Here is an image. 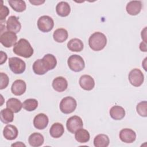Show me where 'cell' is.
Wrapping results in <instances>:
<instances>
[{"label": "cell", "mask_w": 147, "mask_h": 147, "mask_svg": "<svg viewBox=\"0 0 147 147\" xmlns=\"http://www.w3.org/2000/svg\"><path fill=\"white\" fill-rule=\"evenodd\" d=\"M13 51L16 55L24 58L30 57L34 52L30 44L25 38L20 39L14 46Z\"/></svg>", "instance_id": "6da1fadb"}, {"label": "cell", "mask_w": 147, "mask_h": 147, "mask_svg": "<svg viewBox=\"0 0 147 147\" xmlns=\"http://www.w3.org/2000/svg\"><path fill=\"white\" fill-rule=\"evenodd\" d=\"M107 44V38L106 36L99 32L92 33L88 39V45L90 48L94 51L102 50Z\"/></svg>", "instance_id": "7a4b0ae2"}, {"label": "cell", "mask_w": 147, "mask_h": 147, "mask_svg": "<svg viewBox=\"0 0 147 147\" xmlns=\"http://www.w3.org/2000/svg\"><path fill=\"white\" fill-rule=\"evenodd\" d=\"M76 106V100L71 96H66L63 98L59 105L60 111L65 114L74 112L75 110Z\"/></svg>", "instance_id": "3957f363"}, {"label": "cell", "mask_w": 147, "mask_h": 147, "mask_svg": "<svg viewBox=\"0 0 147 147\" xmlns=\"http://www.w3.org/2000/svg\"><path fill=\"white\" fill-rule=\"evenodd\" d=\"M68 67L74 72H80L85 67V63L83 59L78 55L70 56L67 60Z\"/></svg>", "instance_id": "277c9868"}, {"label": "cell", "mask_w": 147, "mask_h": 147, "mask_svg": "<svg viewBox=\"0 0 147 147\" xmlns=\"http://www.w3.org/2000/svg\"><path fill=\"white\" fill-rule=\"evenodd\" d=\"M9 67L14 74H21L25 71L26 64L21 59L12 57L9 59Z\"/></svg>", "instance_id": "5b68a950"}, {"label": "cell", "mask_w": 147, "mask_h": 147, "mask_svg": "<svg viewBox=\"0 0 147 147\" xmlns=\"http://www.w3.org/2000/svg\"><path fill=\"white\" fill-rule=\"evenodd\" d=\"M54 26L53 19L48 16H42L37 21V27L38 29L44 33H47L52 30Z\"/></svg>", "instance_id": "8992f818"}, {"label": "cell", "mask_w": 147, "mask_h": 147, "mask_svg": "<svg viewBox=\"0 0 147 147\" xmlns=\"http://www.w3.org/2000/svg\"><path fill=\"white\" fill-rule=\"evenodd\" d=\"M128 79L130 83L134 87L141 86L144 81V74L138 68H134L130 71L128 75Z\"/></svg>", "instance_id": "52a82bcc"}, {"label": "cell", "mask_w": 147, "mask_h": 147, "mask_svg": "<svg viewBox=\"0 0 147 147\" xmlns=\"http://www.w3.org/2000/svg\"><path fill=\"white\" fill-rule=\"evenodd\" d=\"M17 36L16 33L6 31L1 33L0 36L1 43L6 48H11L17 43Z\"/></svg>", "instance_id": "ba28073f"}, {"label": "cell", "mask_w": 147, "mask_h": 147, "mask_svg": "<svg viewBox=\"0 0 147 147\" xmlns=\"http://www.w3.org/2000/svg\"><path fill=\"white\" fill-rule=\"evenodd\" d=\"M83 122L82 118L78 115H74L69 117L66 122L67 130L71 133H75L78 130L82 128Z\"/></svg>", "instance_id": "9c48e42d"}, {"label": "cell", "mask_w": 147, "mask_h": 147, "mask_svg": "<svg viewBox=\"0 0 147 147\" xmlns=\"http://www.w3.org/2000/svg\"><path fill=\"white\" fill-rule=\"evenodd\" d=\"M119 136L122 142L127 144L133 143L136 139V132L133 130L129 128L122 129L119 132Z\"/></svg>", "instance_id": "30bf717a"}, {"label": "cell", "mask_w": 147, "mask_h": 147, "mask_svg": "<svg viewBox=\"0 0 147 147\" xmlns=\"http://www.w3.org/2000/svg\"><path fill=\"white\" fill-rule=\"evenodd\" d=\"M21 28V25L18 18L15 16H11L6 21V29L7 31L18 33Z\"/></svg>", "instance_id": "8fae6325"}, {"label": "cell", "mask_w": 147, "mask_h": 147, "mask_svg": "<svg viewBox=\"0 0 147 147\" xmlns=\"http://www.w3.org/2000/svg\"><path fill=\"white\" fill-rule=\"evenodd\" d=\"M26 89V84L24 80L21 79L16 80L11 87V92L17 96H20L25 93Z\"/></svg>", "instance_id": "7c38bea8"}, {"label": "cell", "mask_w": 147, "mask_h": 147, "mask_svg": "<svg viewBox=\"0 0 147 147\" xmlns=\"http://www.w3.org/2000/svg\"><path fill=\"white\" fill-rule=\"evenodd\" d=\"M48 117L44 113H40L37 114L33 119L34 126L39 130L44 129L48 126Z\"/></svg>", "instance_id": "4fadbf2b"}, {"label": "cell", "mask_w": 147, "mask_h": 147, "mask_svg": "<svg viewBox=\"0 0 147 147\" xmlns=\"http://www.w3.org/2000/svg\"><path fill=\"white\" fill-rule=\"evenodd\" d=\"M79 85L84 90L91 91L95 86L94 79L88 75H83L79 79Z\"/></svg>", "instance_id": "5bb4252c"}, {"label": "cell", "mask_w": 147, "mask_h": 147, "mask_svg": "<svg viewBox=\"0 0 147 147\" xmlns=\"http://www.w3.org/2000/svg\"><path fill=\"white\" fill-rule=\"evenodd\" d=\"M142 6V2L140 1H131L127 3L126 10L129 14L136 16L141 11Z\"/></svg>", "instance_id": "9a60e30c"}, {"label": "cell", "mask_w": 147, "mask_h": 147, "mask_svg": "<svg viewBox=\"0 0 147 147\" xmlns=\"http://www.w3.org/2000/svg\"><path fill=\"white\" fill-rule=\"evenodd\" d=\"M52 87L57 92H63L68 87L67 80L63 76L56 77L52 82Z\"/></svg>", "instance_id": "2e32d148"}, {"label": "cell", "mask_w": 147, "mask_h": 147, "mask_svg": "<svg viewBox=\"0 0 147 147\" xmlns=\"http://www.w3.org/2000/svg\"><path fill=\"white\" fill-rule=\"evenodd\" d=\"M18 134L17 128L13 125H7L3 130V136L7 140H15Z\"/></svg>", "instance_id": "e0dca14e"}, {"label": "cell", "mask_w": 147, "mask_h": 147, "mask_svg": "<svg viewBox=\"0 0 147 147\" xmlns=\"http://www.w3.org/2000/svg\"><path fill=\"white\" fill-rule=\"evenodd\" d=\"M56 11L57 15L60 17H67L71 12V7L68 2L61 1L56 5Z\"/></svg>", "instance_id": "ac0fdd59"}, {"label": "cell", "mask_w": 147, "mask_h": 147, "mask_svg": "<svg viewBox=\"0 0 147 147\" xmlns=\"http://www.w3.org/2000/svg\"><path fill=\"white\" fill-rule=\"evenodd\" d=\"M110 117L114 120H121L125 116V109L120 106H113L109 111Z\"/></svg>", "instance_id": "d6986e66"}, {"label": "cell", "mask_w": 147, "mask_h": 147, "mask_svg": "<svg viewBox=\"0 0 147 147\" xmlns=\"http://www.w3.org/2000/svg\"><path fill=\"white\" fill-rule=\"evenodd\" d=\"M28 142L31 146L38 147L44 144V138L41 134L35 132L29 136Z\"/></svg>", "instance_id": "ffe728a7"}, {"label": "cell", "mask_w": 147, "mask_h": 147, "mask_svg": "<svg viewBox=\"0 0 147 147\" xmlns=\"http://www.w3.org/2000/svg\"><path fill=\"white\" fill-rule=\"evenodd\" d=\"M7 108L11 110L13 113H17L21 110L22 107V103L21 102L15 98H9L6 103Z\"/></svg>", "instance_id": "44dd1931"}, {"label": "cell", "mask_w": 147, "mask_h": 147, "mask_svg": "<svg viewBox=\"0 0 147 147\" xmlns=\"http://www.w3.org/2000/svg\"><path fill=\"white\" fill-rule=\"evenodd\" d=\"M64 133L63 125L59 122L54 123L49 129V133L51 137L55 138H60Z\"/></svg>", "instance_id": "7402d4cb"}, {"label": "cell", "mask_w": 147, "mask_h": 147, "mask_svg": "<svg viewBox=\"0 0 147 147\" xmlns=\"http://www.w3.org/2000/svg\"><path fill=\"white\" fill-rule=\"evenodd\" d=\"M68 49L72 52H80L84 48L83 41L77 38L70 40L67 43Z\"/></svg>", "instance_id": "603a6c76"}, {"label": "cell", "mask_w": 147, "mask_h": 147, "mask_svg": "<svg viewBox=\"0 0 147 147\" xmlns=\"http://www.w3.org/2000/svg\"><path fill=\"white\" fill-rule=\"evenodd\" d=\"M68 37V32L64 28H59L56 29L53 34V38L54 40L59 43H62L66 41Z\"/></svg>", "instance_id": "cb8c5ba5"}, {"label": "cell", "mask_w": 147, "mask_h": 147, "mask_svg": "<svg viewBox=\"0 0 147 147\" xmlns=\"http://www.w3.org/2000/svg\"><path fill=\"white\" fill-rule=\"evenodd\" d=\"M42 60L48 71L54 69L57 65V60L55 56L52 54H46Z\"/></svg>", "instance_id": "d4e9b609"}, {"label": "cell", "mask_w": 147, "mask_h": 147, "mask_svg": "<svg viewBox=\"0 0 147 147\" xmlns=\"http://www.w3.org/2000/svg\"><path fill=\"white\" fill-rule=\"evenodd\" d=\"M110 143L109 137L104 134L96 136L94 139V145L95 147H107Z\"/></svg>", "instance_id": "484cf974"}, {"label": "cell", "mask_w": 147, "mask_h": 147, "mask_svg": "<svg viewBox=\"0 0 147 147\" xmlns=\"http://www.w3.org/2000/svg\"><path fill=\"white\" fill-rule=\"evenodd\" d=\"M75 138L78 142L86 143L90 140V135L87 130L80 128L75 133Z\"/></svg>", "instance_id": "4316f807"}, {"label": "cell", "mask_w": 147, "mask_h": 147, "mask_svg": "<svg viewBox=\"0 0 147 147\" xmlns=\"http://www.w3.org/2000/svg\"><path fill=\"white\" fill-rule=\"evenodd\" d=\"M33 71L36 75H42L48 71L46 68L42 59H37L33 64Z\"/></svg>", "instance_id": "83f0119b"}, {"label": "cell", "mask_w": 147, "mask_h": 147, "mask_svg": "<svg viewBox=\"0 0 147 147\" xmlns=\"http://www.w3.org/2000/svg\"><path fill=\"white\" fill-rule=\"evenodd\" d=\"M1 121L6 124L9 123L13 121L14 114L13 112L8 108L2 109L0 112Z\"/></svg>", "instance_id": "f1b7e54d"}, {"label": "cell", "mask_w": 147, "mask_h": 147, "mask_svg": "<svg viewBox=\"0 0 147 147\" xmlns=\"http://www.w3.org/2000/svg\"><path fill=\"white\" fill-rule=\"evenodd\" d=\"M8 3L11 7L16 12H23L26 10V5L24 1L9 0Z\"/></svg>", "instance_id": "f546056e"}, {"label": "cell", "mask_w": 147, "mask_h": 147, "mask_svg": "<svg viewBox=\"0 0 147 147\" xmlns=\"http://www.w3.org/2000/svg\"><path fill=\"white\" fill-rule=\"evenodd\" d=\"M38 106V101L36 99L29 98L26 99L22 103V107L28 111L35 110Z\"/></svg>", "instance_id": "4dcf8cb0"}, {"label": "cell", "mask_w": 147, "mask_h": 147, "mask_svg": "<svg viewBox=\"0 0 147 147\" xmlns=\"http://www.w3.org/2000/svg\"><path fill=\"white\" fill-rule=\"evenodd\" d=\"M137 113L141 117H147V102L146 101H141L138 103L136 106Z\"/></svg>", "instance_id": "1f68e13d"}, {"label": "cell", "mask_w": 147, "mask_h": 147, "mask_svg": "<svg viewBox=\"0 0 147 147\" xmlns=\"http://www.w3.org/2000/svg\"><path fill=\"white\" fill-rule=\"evenodd\" d=\"M0 89L3 90L7 87L9 83V78L8 76L3 72L0 73Z\"/></svg>", "instance_id": "d6a6232c"}, {"label": "cell", "mask_w": 147, "mask_h": 147, "mask_svg": "<svg viewBox=\"0 0 147 147\" xmlns=\"http://www.w3.org/2000/svg\"><path fill=\"white\" fill-rule=\"evenodd\" d=\"M2 3L3 1H2V4L0 7V20L1 22L3 20L5 21L6 17L9 15L10 12L8 7L6 6H4Z\"/></svg>", "instance_id": "836d02e7"}, {"label": "cell", "mask_w": 147, "mask_h": 147, "mask_svg": "<svg viewBox=\"0 0 147 147\" xmlns=\"http://www.w3.org/2000/svg\"><path fill=\"white\" fill-rule=\"evenodd\" d=\"M0 53H1V62H0V64L2 65L4 63L6 62V61L7 60V54L5 52H3V51H1Z\"/></svg>", "instance_id": "e575fe53"}, {"label": "cell", "mask_w": 147, "mask_h": 147, "mask_svg": "<svg viewBox=\"0 0 147 147\" xmlns=\"http://www.w3.org/2000/svg\"><path fill=\"white\" fill-rule=\"evenodd\" d=\"M140 49L141 51L143 52H146L147 51V48H146V42L142 41L140 44Z\"/></svg>", "instance_id": "d590c367"}, {"label": "cell", "mask_w": 147, "mask_h": 147, "mask_svg": "<svg viewBox=\"0 0 147 147\" xmlns=\"http://www.w3.org/2000/svg\"><path fill=\"white\" fill-rule=\"evenodd\" d=\"M141 38L144 40L143 41L146 42V27H145L141 32Z\"/></svg>", "instance_id": "8d00e7d4"}, {"label": "cell", "mask_w": 147, "mask_h": 147, "mask_svg": "<svg viewBox=\"0 0 147 147\" xmlns=\"http://www.w3.org/2000/svg\"><path fill=\"white\" fill-rule=\"evenodd\" d=\"M29 2L33 5H40L45 2V1H29Z\"/></svg>", "instance_id": "74e56055"}, {"label": "cell", "mask_w": 147, "mask_h": 147, "mask_svg": "<svg viewBox=\"0 0 147 147\" xmlns=\"http://www.w3.org/2000/svg\"><path fill=\"white\" fill-rule=\"evenodd\" d=\"M11 146H26V145L22 142H16L14 144H11Z\"/></svg>", "instance_id": "f35d334b"}]
</instances>
